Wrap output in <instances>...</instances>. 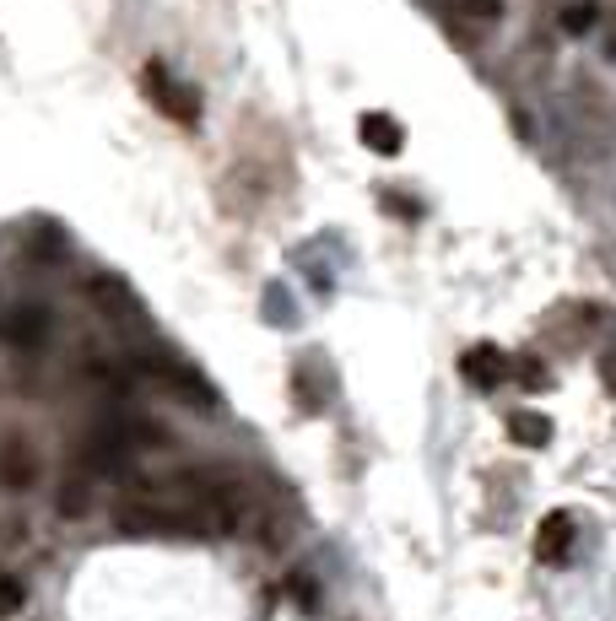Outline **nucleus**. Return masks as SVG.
Listing matches in <instances>:
<instances>
[{
	"label": "nucleus",
	"mask_w": 616,
	"mask_h": 621,
	"mask_svg": "<svg viewBox=\"0 0 616 621\" xmlns=\"http://www.w3.org/2000/svg\"><path fill=\"white\" fill-rule=\"evenodd\" d=\"M606 49H612V60H616V33H612V43H606Z\"/></svg>",
	"instance_id": "18"
},
{
	"label": "nucleus",
	"mask_w": 616,
	"mask_h": 621,
	"mask_svg": "<svg viewBox=\"0 0 616 621\" xmlns=\"http://www.w3.org/2000/svg\"><path fill=\"white\" fill-rule=\"evenodd\" d=\"M114 530L120 536H173V513H168V502H152V497H124L114 508Z\"/></svg>",
	"instance_id": "3"
},
{
	"label": "nucleus",
	"mask_w": 616,
	"mask_h": 621,
	"mask_svg": "<svg viewBox=\"0 0 616 621\" xmlns=\"http://www.w3.org/2000/svg\"><path fill=\"white\" fill-rule=\"evenodd\" d=\"M574 540H578L574 513H552V519H541V530H535V557H541V562H568V557H574Z\"/></svg>",
	"instance_id": "5"
},
{
	"label": "nucleus",
	"mask_w": 616,
	"mask_h": 621,
	"mask_svg": "<svg viewBox=\"0 0 616 621\" xmlns=\"http://www.w3.org/2000/svg\"><path fill=\"white\" fill-rule=\"evenodd\" d=\"M292 594H297V605H303V611H314V605H320V589H314V579H303V573L292 579Z\"/></svg>",
	"instance_id": "16"
},
{
	"label": "nucleus",
	"mask_w": 616,
	"mask_h": 621,
	"mask_svg": "<svg viewBox=\"0 0 616 621\" xmlns=\"http://www.w3.org/2000/svg\"><path fill=\"white\" fill-rule=\"evenodd\" d=\"M141 86H147V98L163 109L168 120L179 124H195V114H201V92L190 82H179L173 71H168L163 60H147V71H141Z\"/></svg>",
	"instance_id": "1"
},
{
	"label": "nucleus",
	"mask_w": 616,
	"mask_h": 621,
	"mask_svg": "<svg viewBox=\"0 0 616 621\" xmlns=\"http://www.w3.org/2000/svg\"><path fill=\"white\" fill-rule=\"evenodd\" d=\"M454 11L465 22H497L503 17V0H454Z\"/></svg>",
	"instance_id": "14"
},
{
	"label": "nucleus",
	"mask_w": 616,
	"mask_h": 621,
	"mask_svg": "<svg viewBox=\"0 0 616 621\" xmlns=\"http://www.w3.org/2000/svg\"><path fill=\"white\" fill-rule=\"evenodd\" d=\"M508 378H519L525 389H546L552 384L546 368H541V357H508Z\"/></svg>",
	"instance_id": "11"
},
{
	"label": "nucleus",
	"mask_w": 616,
	"mask_h": 621,
	"mask_svg": "<svg viewBox=\"0 0 616 621\" xmlns=\"http://www.w3.org/2000/svg\"><path fill=\"white\" fill-rule=\"evenodd\" d=\"M92 297H98V308H109V314H130V308H135L130 287L114 282V276H98V282H92Z\"/></svg>",
	"instance_id": "10"
},
{
	"label": "nucleus",
	"mask_w": 616,
	"mask_h": 621,
	"mask_svg": "<svg viewBox=\"0 0 616 621\" xmlns=\"http://www.w3.org/2000/svg\"><path fill=\"white\" fill-rule=\"evenodd\" d=\"M357 135H363V146L378 152V157H401V146H406V130H401V120H390V114H363L357 120Z\"/></svg>",
	"instance_id": "7"
},
{
	"label": "nucleus",
	"mask_w": 616,
	"mask_h": 621,
	"mask_svg": "<svg viewBox=\"0 0 616 621\" xmlns=\"http://www.w3.org/2000/svg\"><path fill=\"white\" fill-rule=\"evenodd\" d=\"M508 438H514L519 449H546V444H552V421L541 411H514L508 416Z\"/></svg>",
	"instance_id": "9"
},
{
	"label": "nucleus",
	"mask_w": 616,
	"mask_h": 621,
	"mask_svg": "<svg viewBox=\"0 0 616 621\" xmlns=\"http://www.w3.org/2000/svg\"><path fill=\"white\" fill-rule=\"evenodd\" d=\"M0 481H6V487H33V481H39V455H33L22 438H6V444H0Z\"/></svg>",
	"instance_id": "8"
},
{
	"label": "nucleus",
	"mask_w": 616,
	"mask_h": 621,
	"mask_svg": "<svg viewBox=\"0 0 616 621\" xmlns=\"http://www.w3.org/2000/svg\"><path fill=\"white\" fill-rule=\"evenodd\" d=\"M595 22H600V11H595V6H589V0H578V6H568V11H563V33H589V28H595Z\"/></svg>",
	"instance_id": "13"
},
{
	"label": "nucleus",
	"mask_w": 616,
	"mask_h": 621,
	"mask_svg": "<svg viewBox=\"0 0 616 621\" xmlns=\"http://www.w3.org/2000/svg\"><path fill=\"white\" fill-rule=\"evenodd\" d=\"M460 373H465V384H476V389H497V384L508 378V357L482 340V346H471V352L460 357Z\"/></svg>",
	"instance_id": "6"
},
{
	"label": "nucleus",
	"mask_w": 616,
	"mask_h": 621,
	"mask_svg": "<svg viewBox=\"0 0 616 621\" xmlns=\"http://www.w3.org/2000/svg\"><path fill=\"white\" fill-rule=\"evenodd\" d=\"M87 502H92V492H87V481H77V476H71V481L60 487V513H65V519H82V513H87Z\"/></svg>",
	"instance_id": "12"
},
{
	"label": "nucleus",
	"mask_w": 616,
	"mask_h": 621,
	"mask_svg": "<svg viewBox=\"0 0 616 621\" xmlns=\"http://www.w3.org/2000/svg\"><path fill=\"white\" fill-rule=\"evenodd\" d=\"M600 384L616 395V346H606V352H600Z\"/></svg>",
	"instance_id": "17"
},
{
	"label": "nucleus",
	"mask_w": 616,
	"mask_h": 621,
	"mask_svg": "<svg viewBox=\"0 0 616 621\" xmlns=\"http://www.w3.org/2000/svg\"><path fill=\"white\" fill-rule=\"evenodd\" d=\"M0 340L6 346H22V352H39L43 340H49V308H39V303L6 308L0 314Z\"/></svg>",
	"instance_id": "4"
},
{
	"label": "nucleus",
	"mask_w": 616,
	"mask_h": 621,
	"mask_svg": "<svg viewBox=\"0 0 616 621\" xmlns=\"http://www.w3.org/2000/svg\"><path fill=\"white\" fill-rule=\"evenodd\" d=\"M135 368L147 373L158 389H168L173 400H184V406H211V400H216V395H211V384H205L190 363H179V357H163V352H158V357H141Z\"/></svg>",
	"instance_id": "2"
},
{
	"label": "nucleus",
	"mask_w": 616,
	"mask_h": 621,
	"mask_svg": "<svg viewBox=\"0 0 616 621\" xmlns=\"http://www.w3.org/2000/svg\"><path fill=\"white\" fill-rule=\"evenodd\" d=\"M22 600H28V589H22V579L0 573V621H6V617H17V611H22Z\"/></svg>",
	"instance_id": "15"
}]
</instances>
